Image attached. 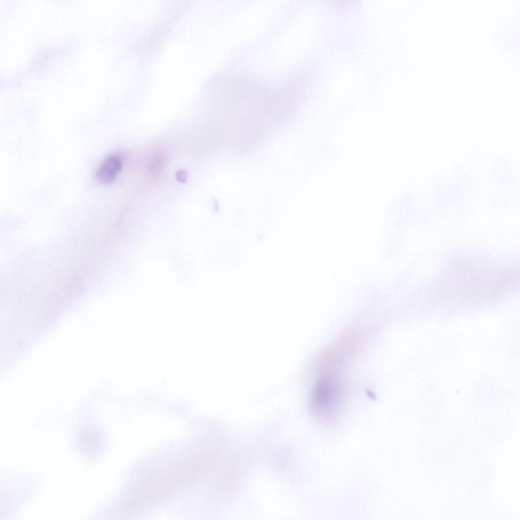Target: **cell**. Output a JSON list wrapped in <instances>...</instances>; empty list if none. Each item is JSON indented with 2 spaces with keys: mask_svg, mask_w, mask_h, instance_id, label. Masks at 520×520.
I'll return each instance as SVG.
<instances>
[{
  "mask_svg": "<svg viewBox=\"0 0 520 520\" xmlns=\"http://www.w3.org/2000/svg\"><path fill=\"white\" fill-rule=\"evenodd\" d=\"M334 365H322L311 388L309 405L318 418L331 419L340 408L342 398L341 380Z\"/></svg>",
  "mask_w": 520,
  "mask_h": 520,
  "instance_id": "1",
  "label": "cell"
},
{
  "mask_svg": "<svg viewBox=\"0 0 520 520\" xmlns=\"http://www.w3.org/2000/svg\"><path fill=\"white\" fill-rule=\"evenodd\" d=\"M122 166L120 157L113 154L107 157L99 166L96 172V178L99 182L108 184L113 182Z\"/></svg>",
  "mask_w": 520,
  "mask_h": 520,
  "instance_id": "2",
  "label": "cell"
},
{
  "mask_svg": "<svg viewBox=\"0 0 520 520\" xmlns=\"http://www.w3.org/2000/svg\"><path fill=\"white\" fill-rule=\"evenodd\" d=\"M166 156L161 152H157L150 159L148 164V172L153 177L158 176L165 164Z\"/></svg>",
  "mask_w": 520,
  "mask_h": 520,
  "instance_id": "3",
  "label": "cell"
},
{
  "mask_svg": "<svg viewBox=\"0 0 520 520\" xmlns=\"http://www.w3.org/2000/svg\"><path fill=\"white\" fill-rule=\"evenodd\" d=\"M187 177V173L184 170L180 171L176 173V179L181 182H184L186 180Z\"/></svg>",
  "mask_w": 520,
  "mask_h": 520,
  "instance_id": "4",
  "label": "cell"
}]
</instances>
